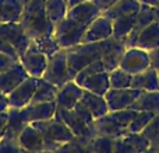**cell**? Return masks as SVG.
<instances>
[{
  "label": "cell",
  "instance_id": "6da1fadb",
  "mask_svg": "<svg viewBox=\"0 0 159 153\" xmlns=\"http://www.w3.org/2000/svg\"><path fill=\"white\" fill-rule=\"evenodd\" d=\"M113 37L103 41H96V42H81L78 45H74L71 48L64 49L67 58V66H69V72L71 76V80L75 77V75L82 70L85 66L89 63L102 59L103 52L110 47L113 42Z\"/></svg>",
  "mask_w": 159,
  "mask_h": 153
},
{
  "label": "cell",
  "instance_id": "7a4b0ae2",
  "mask_svg": "<svg viewBox=\"0 0 159 153\" xmlns=\"http://www.w3.org/2000/svg\"><path fill=\"white\" fill-rule=\"evenodd\" d=\"M46 0H30L24 6L20 22L31 39L53 35L55 24L46 14Z\"/></svg>",
  "mask_w": 159,
  "mask_h": 153
},
{
  "label": "cell",
  "instance_id": "3957f363",
  "mask_svg": "<svg viewBox=\"0 0 159 153\" xmlns=\"http://www.w3.org/2000/svg\"><path fill=\"white\" fill-rule=\"evenodd\" d=\"M41 131L45 139V153H55L61 145L70 142L74 139L75 135L71 132V129L57 117L55 115L53 118L43 121H35L31 122Z\"/></svg>",
  "mask_w": 159,
  "mask_h": 153
},
{
  "label": "cell",
  "instance_id": "277c9868",
  "mask_svg": "<svg viewBox=\"0 0 159 153\" xmlns=\"http://www.w3.org/2000/svg\"><path fill=\"white\" fill-rule=\"evenodd\" d=\"M85 30H87V25L81 24L73 17L66 16L63 20L55 24L53 38L56 39L61 49H67V48L81 44Z\"/></svg>",
  "mask_w": 159,
  "mask_h": 153
},
{
  "label": "cell",
  "instance_id": "5b68a950",
  "mask_svg": "<svg viewBox=\"0 0 159 153\" xmlns=\"http://www.w3.org/2000/svg\"><path fill=\"white\" fill-rule=\"evenodd\" d=\"M42 79L55 84L56 87H60L64 83H67L69 80H71L64 49L57 51L55 55L48 58V65H46V69H45Z\"/></svg>",
  "mask_w": 159,
  "mask_h": 153
},
{
  "label": "cell",
  "instance_id": "8992f818",
  "mask_svg": "<svg viewBox=\"0 0 159 153\" xmlns=\"http://www.w3.org/2000/svg\"><path fill=\"white\" fill-rule=\"evenodd\" d=\"M0 37L8 42L17 51L18 56H21L30 48L32 39L25 34L24 27L20 21L2 22L0 24Z\"/></svg>",
  "mask_w": 159,
  "mask_h": 153
},
{
  "label": "cell",
  "instance_id": "52a82bcc",
  "mask_svg": "<svg viewBox=\"0 0 159 153\" xmlns=\"http://www.w3.org/2000/svg\"><path fill=\"white\" fill-rule=\"evenodd\" d=\"M141 93L143 91L135 90L133 87H127V89H109L103 97L107 103L109 111H120V110L130 108L131 104L140 97Z\"/></svg>",
  "mask_w": 159,
  "mask_h": 153
},
{
  "label": "cell",
  "instance_id": "ba28073f",
  "mask_svg": "<svg viewBox=\"0 0 159 153\" xmlns=\"http://www.w3.org/2000/svg\"><path fill=\"white\" fill-rule=\"evenodd\" d=\"M119 67H121V69L126 70L130 75H137V73L151 67L148 51L140 49L137 47L127 48Z\"/></svg>",
  "mask_w": 159,
  "mask_h": 153
},
{
  "label": "cell",
  "instance_id": "9c48e42d",
  "mask_svg": "<svg viewBox=\"0 0 159 153\" xmlns=\"http://www.w3.org/2000/svg\"><path fill=\"white\" fill-rule=\"evenodd\" d=\"M20 62L27 70V73L32 77L41 79L48 65V56L43 55L41 51H38L31 42L30 48L20 56Z\"/></svg>",
  "mask_w": 159,
  "mask_h": 153
},
{
  "label": "cell",
  "instance_id": "30bf717a",
  "mask_svg": "<svg viewBox=\"0 0 159 153\" xmlns=\"http://www.w3.org/2000/svg\"><path fill=\"white\" fill-rule=\"evenodd\" d=\"M39 84V79L38 77H27L18 87L13 90L8 96V101H10V107L13 108H22V107L28 106L32 100L35 90Z\"/></svg>",
  "mask_w": 159,
  "mask_h": 153
},
{
  "label": "cell",
  "instance_id": "8fae6325",
  "mask_svg": "<svg viewBox=\"0 0 159 153\" xmlns=\"http://www.w3.org/2000/svg\"><path fill=\"white\" fill-rule=\"evenodd\" d=\"M56 115L71 129V132L75 136L80 138H95L93 134L92 125H88L85 121H82L81 118L75 114L73 110H67V108H61L57 107L56 110Z\"/></svg>",
  "mask_w": 159,
  "mask_h": 153
},
{
  "label": "cell",
  "instance_id": "7c38bea8",
  "mask_svg": "<svg viewBox=\"0 0 159 153\" xmlns=\"http://www.w3.org/2000/svg\"><path fill=\"white\" fill-rule=\"evenodd\" d=\"M113 37V22L105 16H99L87 27L82 42H96L103 41Z\"/></svg>",
  "mask_w": 159,
  "mask_h": 153
},
{
  "label": "cell",
  "instance_id": "4fadbf2b",
  "mask_svg": "<svg viewBox=\"0 0 159 153\" xmlns=\"http://www.w3.org/2000/svg\"><path fill=\"white\" fill-rule=\"evenodd\" d=\"M56 110H57V104L56 101H50V103H41V104H28V106L20 108L21 115L27 124L35 122V121H43L53 118L56 115Z\"/></svg>",
  "mask_w": 159,
  "mask_h": 153
},
{
  "label": "cell",
  "instance_id": "5bb4252c",
  "mask_svg": "<svg viewBox=\"0 0 159 153\" xmlns=\"http://www.w3.org/2000/svg\"><path fill=\"white\" fill-rule=\"evenodd\" d=\"M82 94H84V89L74 80H69L63 86L59 87L57 96H56V104L61 108L73 110L75 104L82 98Z\"/></svg>",
  "mask_w": 159,
  "mask_h": 153
},
{
  "label": "cell",
  "instance_id": "9a60e30c",
  "mask_svg": "<svg viewBox=\"0 0 159 153\" xmlns=\"http://www.w3.org/2000/svg\"><path fill=\"white\" fill-rule=\"evenodd\" d=\"M92 129L95 136H107L113 139H117L129 134V129L119 125L109 112L101 118H96L92 124Z\"/></svg>",
  "mask_w": 159,
  "mask_h": 153
},
{
  "label": "cell",
  "instance_id": "2e32d148",
  "mask_svg": "<svg viewBox=\"0 0 159 153\" xmlns=\"http://www.w3.org/2000/svg\"><path fill=\"white\" fill-rule=\"evenodd\" d=\"M27 77H30V75H28L27 70L24 69L21 62L18 61L16 65H13L10 69L0 73V91L6 93V94H10V93L13 91L16 87H18Z\"/></svg>",
  "mask_w": 159,
  "mask_h": 153
},
{
  "label": "cell",
  "instance_id": "e0dca14e",
  "mask_svg": "<svg viewBox=\"0 0 159 153\" xmlns=\"http://www.w3.org/2000/svg\"><path fill=\"white\" fill-rule=\"evenodd\" d=\"M18 143L31 153H45V139L34 124H28L18 136Z\"/></svg>",
  "mask_w": 159,
  "mask_h": 153
},
{
  "label": "cell",
  "instance_id": "ac0fdd59",
  "mask_svg": "<svg viewBox=\"0 0 159 153\" xmlns=\"http://www.w3.org/2000/svg\"><path fill=\"white\" fill-rule=\"evenodd\" d=\"M133 89L140 90V91H158L159 90V75L158 69L148 67L143 72L133 75L131 86Z\"/></svg>",
  "mask_w": 159,
  "mask_h": 153
},
{
  "label": "cell",
  "instance_id": "d6986e66",
  "mask_svg": "<svg viewBox=\"0 0 159 153\" xmlns=\"http://www.w3.org/2000/svg\"><path fill=\"white\" fill-rule=\"evenodd\" d=\"M101 14H102V11L96 7V4L92 2V0L80 3V4L74 6V7L69 8V11H67V16L75 18L77 21H80L81 24H84V25H87V27L95 18H98Z\"/></svg>",
  "mask_w": 159,
  "mask_h": 153
},
{
  "label": "cell",
  "instance_id": "ffe728a7",
  "mask_svg": "<svg viewBox=\"0 0 159 153\" xmlns=\"http://www.w3.org/2000/svg\"><path fill=\"white\" fill-rule=\"evenodd\" d=\"M126 49L127 47L123 39H116V38L113 39L110 47L102 55V62H103V66L106 72H112V70L117 69L120 66V62L123 59Z\"/></svg>",
  "mask_w": 159,
  "mask_h": 153
},
{
  "label": "cell",
  "instance_id": "44dd1931",
  "mask_svg": "<svg viewBox=\"0 0 159 153\" xmlns=\"http://www.w3.org/2000/svg\"><path fill=\"white\" fill-rule=\"evenodd\" d=\"M135 47L144 51H151L159 47V22L154 21L145 27L137 37Z\"/></svg>",
  "mask_w": 159,
  "mask_h": 153
},
{
  "label": "cell",
  "instance_id": "7402d4cb",
  "mask_svg": "<svg viewBox=\"0 0 159 153\" xmlns=\"http://www.w3.org/2000/svg\"><path fill=\"white\" fill-rule=\"evenodd\" d=\"M141 7V3L138 0H117L112 7L105 10L102 16L107 17L109 20H115L123 16H130V14H137Z\"/></svg>",
  "mask_w": 159,
  "mask_h": 153
},
{
  "label": "cell",
  "instance_id": "603a6c76",
  "mask_svg": "<svg viewBox=\"0 0 159 153\" xmlns=\"http://www.w3.org/2000/svg\"><path fill=\"white\" fill-rule=\"evenodd\" d=\"M81 87L87 91H91L93 94L98 96H105L107 93V90L110 89L109 83V72H101L96 75L89 76L88 79H85L84 83L81 84Z\"/></svg>",
  "mask_w": 159,
  "mask_h": 153
},
{
  "label": "cell",
  "instance_id": "cb8c5ba5",
  "mask_svg": "<svg viewBox=\"0 0 159 153\" xmlns=\"http://www.w3.org/2000/svg\"><path fill=\"white\" fill-rule=\"evenodd\" d=\"M81 101L87 106V108L91 111V114L93 115L95 120L103 117V115H106L109 112V107H107V103L103 96H98V94H93V93L84 90Z\"/></svg>",
  "mask_w": 159,
  "mask_h": 153
},
{
  "label": "cell",
  "instance_id": "d4e9b609",
  "mask_svg": "<svg viewBox=\"0 0 159 153\" xmlns=\"http://www.w3.org/2000/svg\"><path fill=\"white\" fill-rule=\"evenodd\" d=\"M22 10H24V4L20 0H0V21H20Z\"/></svg>",
  "mask_w": 159,
  "mask_h": 153
},
{
  "label": "cell",
  "instance_id": "484cf974",
  "mask_svg": "<svg viewBox=\"0 0 159 153\" xmlns=\"http://www.w3.org/2000/svg\"><path fill=\"white\" fill-rule=\"evenodd\" d=\"M130 108L135 111H151L155 114L159 112V90L158 91H143Z\"/></svg>",
  "mask_w": 159,
  "mask_h": 153
},
{
  "label": "cell",
  "instance_id": "4316f807",
  "mask_svg": "<svg viewBox=\"0 0 159 153\" xmlns=\"http://www.w3.org/2000/svg\"><path fill=\"white\" fill-rule=\"evenodd\" d=\"M59 87L55 84L46 81L45 79H39V84L35 90L32 100L30 104H41V103H50V101H56V96H57Z\"/></svg>",
  "mask_w": 159,
  "mask_h": 153
},
{
  "label": "cell",
  "instance_id": "83f0119b",
  "mask_svg": "<svg viewBox=\"0 0 159 153\" xmlns=\"http://www.w3.org/2000/svg\"><path fill=\"white\" fill-rule=\"evenodd\" d=\"M135 17H137V14H130V16H123L113 20V38L124 41L127 35L133 31Z\"/></svg>",
  "mask_w": 159,
  "mask_h": 153
},
{
  "label": "cell",
  "instance_id": "f1b7e54d",
  "mask_svg": "<svg viewBox=\"0 0 159 153\" xmlns=\"http://www.w3.org/2000/svg\"><path fill=\"white\" fill-rule=\"evenodd\" d=\"M91 141H92V138L75 136L70 142L61 145L55 153H93Z\"/></svg>",
  "mask_w": 159,
  "mask_h": 153
},
{
  "label": "cell",
  "instance_id": "f546056e",
  "mask_svg": "<svg viewBox=\"0 0 159 153\" xmlns=\"http://www.w3.org/2000/svg\"><path fill=\"white\" fill-rule=\"evenodd\" d=\"M45 8H46L48 17L53 24L63 20L69 11V6H67L66 0H46Z\"/></svg>",
  "mask_w": 159,
  "mask_h": 153
},
{
  "label": "cell",
  "instance_id": "4dcf8cb0",
  "mask_svg": "<svg viewBox=\"0 0 159 153\" xmlns=\"http://www.w3.org/2000/svg\"><path fill=\"white\" fill-rule=\"evenodd\" d=\"M131 77L133 75L127 73L121 67L109 72V83L110 89H127L131 86Z\"/></svg>",
  "mask_w": 159,
  "mask_h": 153
},
{
  "label": "cell",
  "instance_id": "1f68e13d",
  "mask_svg": "<svg viewBox=\"0 0 159 153\" xmlns=\"http://www.w3.org/2000/svg\"><path fill=\"white\" fill-rule=\"evenodd\" d=\"M32 45L38 51H41L43 55H46L48 58L52 55H55L57 51H60L61 48L59 47V44L56 42V39L53 38V35L49 37H41V38L32 39Z\"/></svg>",
  "mask_w": 159,
  "mask_h": 153
},
{
  "label": "cell",
  "instance_id": "d6a6232c",
  "mask_svg": "<svg viewBox=\"0 0 159 153\" xmlns=\"http://www.w3.org/2000/svg\"><path fill=\"white\" fill-rule=\"evenodd\" d=\"M155 112L151 111H138L137 115L134 117V120L131 121V124L129 125V132H133V134H141L144 131L147 125L149 124V121L154 118Z\"/></svg>",
  "mask_w": 159,
  "mask_h": 153
},
{
  "label": "cell",
  "instance_id": "836d02e7",
  "mask_svg": "<svg viewBox=\"0 0 159 153\" xmlns=\"http://www.w3.org/2000/svg\"><path fill=\"white\" fill-rule=\"evenodd\" d=\"M101 72H106V70H105V66H103L102 59H98V61L89 63L88 66H85L82 70H80L73 80H74L77 84L81 86V84L84 83L85 79H88L89 76H92V75H96V73H101Z\"/></svg>",
  "mask_w": 159,
  "mask_h": 153
},
{
  "label": "cell",
  "instance_id": "e575fe53",
  "mask_svg": "<svg viewBox=\"0 0 159 153\" xmlns=\"http://www.w3.org/2000/svg\"><path fill=\"white\" fill-rule=\"evenodd\" d=\"M93 153H113L115 139L107 136H95L91 141Z\"/></svg>",
  "mask_w": 159,
  "mask_h": 153
},
{
  "label": "cell",
  "instance_id": "d590c367",
  "mask_svg": "<svg viewBox=\"0 0 159 153\" xmlns=\"http://www.w3.org/2000/svg\"><path fill=\"white\" fill-rule=\"evenodd\" d=\"M138 111L131 108H126V110H120V111H109V114L112 115V118L123 128H129V125L131 124V121L134 120V117L137 115Z\"/></svg>",
  "mask_w": 159,
  "mask_h": 153
},
{
  "label": "cell",
  "instance_id": "8d00e7d4",
  "mask_svg": "<svg viewBox=\"0 0 159 153\" xmlns=\"http://www.w3.org/2000/svg\"><path fill=\"white\" fill-rule=\"evenodd\" d=\"M141 134L151 143L159 139V112H157V114L154 115V118L149 121V124L144 128V131L141 132Z\"/></svg>",
  "mask_w": 159,
  "mask_h": 153
},
{
  "label": "cell",
  "instance_id": "74e56055",
  "mask_svg": "<svg viewBox=\"0 0 159 153\" xmlns=\"http://www.w3.org/2000/svg\"><path fill=\"white\" fill-rule=\"evenodd\" d=\"M0 153H31V152L25 151L17 139H11V138L4 136L0 141Z\"/></svg>",
  "mask_w": 159,
  "mask_h": 153
},
{
  "label": "cell",
  "instance_id": "f35d334b",
  "mask_svg": "<svg viewBox=\"0 0 159 153\" xmlns=\"http://www.w3.org/2000/svg\"><path fill=\"white\" fill-rule=\"evenodd\" d=\"M73 111H74L75 114H77L78 117L82 120V121H85V122H87L88 125H92V124H93V121H95V118H93V115L91 114V111L87 108V106H85V104L82 103L81 100H80L78 103L74 106V108H73Z\"/></svg>",
  "mask_w": 159,
  "mask_h": 153
},
{
  "label": "cell",
  "instance_id": "ab89813d",
  "mask_svg": "<svg viewBox=\"0 0 159 153\" xmlns=\"http://www.w3.org/2000/svg\"><path fill=\"white\" fill-rule=\"evenodd\" d=\"M20 59H16L13 58L11 55H7L4 52H0V73L4 72V70L10 69L13 65H16Z\"/></svg>",
  "mask_w": 159,
  "mask_h": 153
},
{
  "label": "cell",
  "instance_id": "60d3db41",
  "mask_svg": "<svg viewBox=\"0 0 159 153\" xmlns=\"http://www.w3.org/2000/svg\"><path fill=\"white\" fill-rule=\"evenodd\" d=\"M0 52H4V53H7V55H11L13 58L20 59V56H18V53H17V51L14 49V48L11 47V45L8 44L6 39H3L2 37H0Z\"/></svg>",
  "mask_w": 159,
  "mask_h": 153
},
{
  "label": "cell",
  "instance_id": "b9f144b4",
  "mask_svg": "<svg viewBox=\"0 0 159 153\" xmlns=\"http://www.w3.org/2000/svg\"><path fill=\"white\" fill-rule=\"evenodd\" d=\"M148 55H149V63H151V67L159 69V47L155 48V49L148 51Z\"/></svg>",
  "mask_w": 159,
  "mask_h": 153
},
{
  "label": "cell",
  "instance_id": "7bdbcfd3",
  "mask_svg": "<svg viewBox=\"0 0 159 153\" xmlns=\"http://www.w3.org/2000/svg\"><path fill=\"white\" fill-rule=\"evenodd\" d=\"M7 124H8V112L7 111L0 112V141L3 139V136H4V134H6Z\"/></svg>",
  "mask_w": 159,
  "mask_h": 153
},
{
  "label": "cell",
  "instance_id": "ee69618b",
  "mask_svg": "<svg viewBox=\"0 0 159 153\" xmlns=\"http://www.w3.org/2000/svg\"><path fill=\"white\" fill-rule=\"evenodd\" d=\"M92 2L95 3L96 7H98L99 10H101L102 13H103L105 10H107L109 7H112V6L115 4V3L117 2V0H92Z\"/></svg>",
  "mask_w": 159,
  "mask_h": 153
},
{
  "label": "cell",
  "instance_id": "f6af8a7d",
  "mask_svg": "<svg viewBox=\"0 0 159 153\" xmlns=\"http://www.w3.org/2000/svg\"><path fill=\"white\" fill-rule=\"evenodd\" d=\"M10 108V101H8V96L6 93L0 91V112L8 111Z\"/></svg>",
  "mask_w": 159,
  "mask_h": 153
},
{
  "label": "cell",
  "instance_id": "bcb514c9",
  "mask_svg": "<svg viewBox=\"0 0 159 153\" xmlns=\"http://www.w3.org/2000/svg\"><path fill=\"white\" fill-rule=\"evenodd\" d=\"M141 4H145V6H151V7H157L159 4V0H138Z\"/></svg>",
  "mask_w": 159,
  "mask_h": 153
},
{
  "label": "cell",
  "instance_id": "7dc6e473",
  "mask_svg": "<svg viewBox=\"0 0 159 153\" xmlns=\"http://www.w3.org/2000/svg\"><path fill=\"white\" fill-rule=\"evenodd\" d=\"M67 2V6H69V8L74 7V6L80 4V3H84V2H88V0H66Z\"/></svg>",
  "mask_w": 159,
  "mask_h": 153
},
{
  "label": "cell",
  "instance_id": "c3c4849f",
  "mask_svg": "<svg viewBox=\"0 0 159 153\" xmlns=\"http://www.w3.org/2000/svg\"><path fill=\"white\" fill-rule=\"evenodd\" d=\"M149 149H151L154 153H159V139L155 141V142H152L151 146H149Z\"/></svg>",
  "mask_w": 159,
  "mask_h": 153
},
{
  "label": "cell",
  "instance_id": "681fc988",
  "mask_svg": "<svg viewBox=\"0 0 159 153\" xmlns=\"http://www.w3.org/2000/svg\"><path fill=\"white\" fill-rule=\"evenodd\" d=\"M154 10H155V18H157V21L159 22V4L157 7H154Z\"/></svg>",
  "mask_w": 159,
  "mask_h": 153
},
{
  "label": "cell",
  "instance_id": "f907efd6",
  "mask_svg": "<svg viewBox=\"0 0 159 153\" xmlns=\"http://www.w3.org/2000/svg\"><path fill=\"white\" fill-rule=\"evenodd\" d=\"M143 153H154V152H152L151 149H147V151H145V152H143Z\"/></svg>",
  "mask_w": 159,
  "mask_h": 153
},
{
  "label": "cell",
  "instance_id": "816d5d0a",
  "mask_svg": "<svg viewBox=\"0 0 159 153\" xmlns=\"http://www.w3.org/2000/svg\"><path fill=\"white\" fill-rule=\"evenodd\" d=\"M158 75H159V69H158Z\"/></svg>",
  "mask_w": 159,
  "mask_h": 153
},
{
  "label": "cell",
  "instance_id": "f5cc1de1",
  "mask_svg": "<svg viewBox=\"0 0 159 153\" xmlns=\"http://www.w3.org/2000/svg\"><path fill=\"white\" fill-rule=\"evenodd\" d=\"M0 24H2V21H0Z\"/></svg>",
  "mask_w": 159,
  "mask_h": 153
}]
</instances>
